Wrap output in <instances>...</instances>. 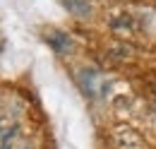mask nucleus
Returning a JSON list of instances; mask_svg holds the SVG:
<instances>
[{
	"mask_svg": "<svg viewBox=\"0 0 156 149\" xmlns=\"http://www.w3.org/2000/svg\"><path fill=\"white\" fill-rule=\"evenodd\" d=\"M113 144H115V149H147L139 132H135L127 125H118L113 130Z\"/></svg>",
	"mask_w": 156,
	"mask_h": 149,
	"instance_id": "nucleus-1",
	"label": "nucleus"
},
{
	"mask_svg": "<svg viewBox=\"0 0 156 149\" xmlns=\"http://www.w3.org/2000/svg\"><path fill=\"white\" fill-rule=\"evenodd\" d=\"M5 125H7V120H5V118H0V137H5V135H7V128H5Z\"/></svg>",
	"mask_w": 156,
	"mask_h": 149,
	"instance_id": "nucleus-7",
	"label": "nucleus"
},
{
	"mask_svg": "<svg viewBox=\"0 0 156 149\" xmlns=\"http://www.w3.org/2000/svg\"><path fill=\"white\" fill-rule=\"evenodd\" d=\"M62 2V7L70 12V15H75L79 19H87L91 17V2L89 0H60Z\"/></svg>",
	"mask_w": 156,
	"mask_h": 149,
	"instance_id": "nucleus-6",
	"label": "nucleus"
},
{
	"mask_svg": "<svg viewBox=\"0 0 156 149\" xmlns=\"http://www.w3.org/2000/svg\"><path fill=\"white\" fill-rule=\"evenodd\" d=\"M96 77H98V72L94 70V67H79L77 72H75V82H77V87L82 89V94L89 96V99L96 94Z\"/></svg>",
	"mask_w": 156,
	"mask_h": 149,
	"instance_id": "nucleus-3",
	"label": "nucleus"
},
{
	"mask_svg": "<svg viewBox=\"0 0 156 149\" xmlns=\"http://www.w3.org/2000/svg\"><path fill=\"white\" fill-rule=\"evenodd\" d=\"M106 56H108V60H113V63H127V60H132L135 51H132L130 43L120 41V43H113V46L106 51Z\"/></svg>",
	"mask_w": 156,
	"mask_h": 149,
	"instance_id": "nucleus-5",
	"label": "nucleus"
},
{
	"mask_svg": "<svg viewBox=\"0 0 156 149\" xmlns=\"http://www.w3.org/2000/svg\"><path fill=\"white\" fill-rule=\"evenodd\" d=\"M46 43L58 53V56H67L72 51V38L67 36V31H60V29H46Z\"/></svg>",
	"mask_w": 156,
	"mask_h": 149,
	"instance_id": "nucleus-2",
	"label": "nucleus"
},
{
	"mask_svg": "<svg viewBox=\"0 0 156 149\" xmlns=\"http://www.w3.org/2000/svg\"><path fill=\"white\" fill-rule=\"evenodd\" d=\"M108 24H111V29H113V31H118V34L135 31V29H137V19L132 17V12H120V10L111 15Z\"/></svg>",
	"mask_w": 156,
	"mask_h": 149,
	"instance_id": "nucleus-4",
	"label": "nucleus"
},
{
	"mask_svg": "<svg viewBox=\"0 0 156 149\" xmlns=\"http://www.w3.org/2000/svg\"><path fill=\"white\" fill-rule=\"evenodd\" d=\"M22 149H31V147H22Z\"/></svg>",
	"mask_w": 156,
	"mask_h": 149,
	"instance_id": "nucleus-8",
	"label": "nucleus"
}]
</instances>
